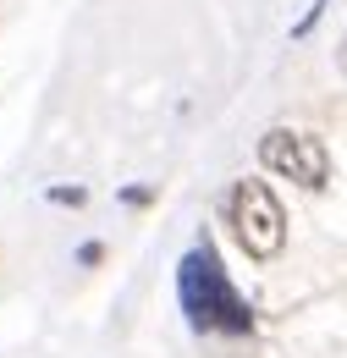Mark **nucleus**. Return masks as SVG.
<instances>
[{
    "mask_svg": "<svg viewBox=\"0 0 347 358\" xmlns=\"http://www.w3.org/2000/svg\"><path fill=\"white\" fill-rule=\"evenodd\" d=\"M176 298H182L187 325L204 331V336H248L254 331V309L232 287V275H226V265H220L210 237H199L182 254V265H176Z\"/></svg>",
    "mask_w": 347,
    "mask_h": 358,
    "instance_id": "1",
    "label": "nucleus"
},
{
    "mask_svg": "<svg viewBox=\"0 0 347 358\" xmlns=\"http://www.w3.org/2000/svg\"><path fill=\"white\" fill-rule=\"evenodd\" d=\"M226 221H232V237L243 243L248 259H276L287 248V210L270 193V182L260 177H243L226 193Z\"/></svg>",
    "mask_w": 347,
    "mask_h": 358,
    "instance_id": "2",
    "label": "nucleus"
},
{
    "mask_svg": "<svg viewBox=\"0 0 347 358\" xmlns=\"http://www.w3.org/2000/svg\"><path fill=\"white\" fill-rule=\"evenodd\" d=\"M260 166L276 171V177H287V182H298V187H309V193H320L331 182V155L304 127H270L260 138Z\"/></svg>",
    "mask_w": 347,
    "mask_h": 358,
    "instance_id": "3",
    "label": "nucleus"
},
{
    "mask_svg": "<svg viewBox=\"0 0 347 358\" xmlns=\"http://www.w3.org/2000/svg\"><path fill=\"white\" fill-rule=\"evenodd\" d=\"M320 17H325V0H314V6H309L304 17H298V22H292V39H309V34H314V22H320Z\"/></svg>",
    "mask_w": 347,
    "mask_h": 358,
    "instance_id": "4",
    "label": "nucleus"
},
{
    "mask_svg": "<svg viewBox=\"0 0 347 358\" xmlns=\"http://www.w3.org/2000/svg\"><path fill=\"white\" fill-rule=\"evenodd\" d=\"M83 199H88L83 187H50V204H72V210H78Z\"/></svg>",
    "mask_w": 347,
    "mask_h": 358,
    "instance_id": "5",
    "label": "nucleus"
},
{
    "mask_svg": "<svg viewBox=\"0 0 347 358\" xmlns=\"http://www.w3.org/2000/svg\"><path fill=\"white\" fill-rule=\"evenodd\" d=\"M99 254H105L99 243H83V248H78V259H83V265H99Z\"/></svg>",
    "mask_w": 347,
    "mask_h": 358,
    "instance_id": "6",
    "label": "nucleus"
},
{
    "mask_svg": "<svg viewBox=\"0 0 347 358\" xmlns=\"http://www.w3.org/2000/svg\"><path fill=\"white\" fill-rule=\"evenodd\" d=\"M337 66H342V78H347V34H342V45H337Z\"/></svg>",
    "mask_w": 347,
    "mask_h": 358,
    "instance_id": "7",
    "label": "nucleus"
}]
</instances>
